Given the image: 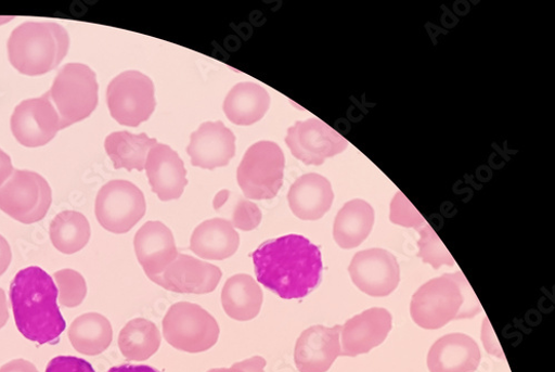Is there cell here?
I'll return each mask as SVG.
<instances>
[{
    "label": "cell",
    "mask_w": 555,
    "mask_h": 372,
    "mask_svg": "<svg viewBox=\"0 0 555 372\" xmlns=\"http://www.w3.org/2000/svg\"><path fill=\"white\" fill-rule=\"evenodd\" d=\"M52 205V190L39 174L14 170L0 188V210L23 225L42 220Z\"/></svg>",
    "instance_id": "obj_9"
},
{
    "label": "cell",
    "mask_w": 555,
    "mask_h": 372,
    "mask_svg": "<svg viewBox=\"0 0 555 372\" xmlns=\"http://www.w3.org/2000/svg\"><path fill=\"white\" fill-rule=\"evenodd\" d=\"M267 360L262 357H253L233 364L231 368H216L207 372H266Z\"/></svg>",
    "instance_id": "obj_35"
},
{
    "label": "cell",
    "mask_w": 555,
    "mask_h": 372,
    "mask_svg": "<svg viewBox=\"0 0 555 372\" xmlns=\"http://www.w3.org/2000/svg\"><path fill=\"white\" fill-rule=\"evenodd\" d=\"M263 299L260 284L247 274L232 277L221 291V305L237 321H249L260 315Z\"/></svg>",
    "instance_id": "obj_23"
},
{
    "label": "cell",
    "mask_w": 555,
    "mask_h": 372,
    "mask_svg": "<svg viewBox=\"0 0 555 372\" xmlns=\"http://www.w3.org/2000/svg\"><path fill=\"white\" fill-rule=\"evenodd\" d=\"M229 197H230V191L224 190V191L219 192L214 200V208L216 210H219L221 207H223L227 204V202L229 201Z\"/></svg>",
    "instance_id": "obj_41"
},
{
    "label": "cell",
    "mask_w": 555,
    "mask_h": 372,
    "mask_svg": "<svg viewBox=\"0 0 555 372\" xmlns=\"http://www.w3.org/2000/svg\"><path fill=\"white\" fill-rule=\"evenodd\" d=\"M145 200L128 180H113L103 185L95 201V216L101 227L115 234L130 232L145 215Z\"/></svg>",
    "instance_id": "obj_10"
},
{
    "label": "cell",
    "mask_w": 555,
    "mask_h": 372,
    "mask_svg": "<svg viewBox=\"0 0 555 372\" xmlns=\"http://www.w3.org/2000/svg\"><path fill=\"white\" fill-rule=\"evenodd\" d=\"M162 334L158 326L142 318L131 320L121 330L119 348L130 361H144L159 350Z\"/></svg>",
    "instance_id": "obj_28"
},
{
    "label": "cell",
    "mask_w": 555,
    "mask_h": 372,
    "mask_svg": "<svg viewBox=\"0 0 555 372\" xmlns=\"http://www.w3.org/2000/svg\"><path fill=\"white\" fill-rule=\"evenodd\" d=\"M392 329V316L383 308L369 309L341 326V356L357 357L380 346Z\"/></svg>",
    "instance_id": "obj_14"
},
{
    "label": "cell",
    "mask_w": 555,
    "mask_h": 372,
    "mask_svg": "<svg viewBox=\"0 0 555 372\" xmlns=\"http://www.w3.org/2000/svg\"><path fill=\"white\" fill-rule=\"evenodd\" d=\"M50 236L54 247L61 253H78L90 241V222L81 213L62 211L51 222Z\"/></svg>",
    "instance_id": "obj_29"
},
{
    "label": "cell",
    "mask_w": 555,
    "mask_h": 372,
    "mask_svg": "<svg viewBox=\"0 0 555 372\" xmlns=\"http://www.w3.org/2000/svg\"><path fill=\"white\" fill-rule=\"evenodd\" d=\"M251 258L257 281L283 300L304 299L322 279L321 251L301 235L268 241Z\"/></svg>",
    "instance_id": "obj_1"
},
{
    "label": "cell",
    "mask_w": 555,
    "mask_h": 372,
    "mask_svg": "<svg viewBox=\"0 0 555 372\" xmlns=\"http://www.w3.org/2000/svg\"><path fill=\"white\" fill-rule=\"evenodd\" d=\"M221 270L191 255L179 254L164 274L155 281L162 287L183 294H207L215 291Z\"/></svg>",
    "instance_id": "obj_17"
},
{
    "label": "cell",
    "mask_w": 555,
    "mask_h": 372,
    "mask_svg": "<svg viewBox=\"0 0 555 372\" xmlns=\"http://www.w3.org/2000/svg\"><path fill=\"white\" fill-rule=\"evenodd\" d=\"M10 318L9 304L7 294L3 288H0V329L5 326Z\"/></svg>",
    "instance_id": "obj_40"
},
{
    "label": "cell",
    "mask_w": 555,
    "mask_h": 372,
    "mask_svg": "<svg viewBox=\"0 0 555 372\" xmlns=\"http://www.w3.org/2000/svg\"><path fill=\"white\" fill-rule=\"evenodd\" d=\"M374 225L373 206L362 200H353L338 213L333 227V238L341 248H356L372 233Z\"/></svg>",
    "instance_id": "obj_25"
},
{
    "label": "cell",
    "mask_w": 555,
    "mask_h": 372,
    "mask_svg": "<svg viewBox=\"0 0 555 372\" xmlns=\"http://www.w3.org/2000/svg\"><path fill=\"white\" fill-rule=\"evenodd\" d=\"M111 116L122 126L138 127L152 117L156 108L154 82L138 70H127L107 87Z\"/></svg>",
    "instance_id": "obj_8"
},
{
    "label": "cell",
    "mask_w": 555,
    "mask_h": 372,
    "mask_svg": "<svg viewBox=\"0 0 555 372\" xmlns=\"http://www.w3.org/2000/svg\"><path fill=\"white\" fill-rule=\"evenodd\" d=\"M145 170L153 192L163 202L180 198L189 183L183 162L164 143H157L147 154Z\"/></svg>",
    "instance_id": "obj_19"
},
{
    "label": "cell",
    "mask_w": 555,
    "mask_h": 372,
    "mask_svg": "<svg viewBox=\"0 0 555 372\" xmlns=\"http://www.w3.org/2000/svg\"><path fill=\"white\" fill-rule=\"evenodd\" d=\"M167 343L184 352L199 354L212 348L219 338V325L201 306L190 303L173 305L163 322Z\"/></svg>",
    "instance_id": "obj_7"
},
{
    "label": "cell",
    "mask_w": 555,
    "mask_h": 372,
    "mask_svg": "<svg viewBox=\"0 0 555 372\" xmlns=\"http://www.w3.org/2000/svg\"><path fill=\"white\" fill-rule=\"evenodd\" d=\"M343 325H314L302 332L295 345L294 361L300 372H326L341 356Z\"/></svg>",
    "instance_id": "obj_15"
},
{
    "label": "cell",
    "mask_w": 555,
    "mask_h": 372,
    "mask_svg": "<svg viewBox=\"0 0 555 372\" xmlns=\"http://www.w3.org/2000/svg\"><path fill=\"white\" fill-rule=\"evenodd\" d=\"M68 339L78 352L86 356H98L113 343V325L102 315L86 313L72 322L68 329Z\"/></svg>",
    "instance_id": "obj_27"
},
{
    "label": "cell",
    "mask_w": 555,
    "mask_h": 372,
    "mask_svg": "<svg viewBox=\"0 0 555 372\" xmlns=\"http://www.w3.org/2000/svg\"><path fill=\"white\" fill-rule=\"evenodd\" d=\"M57 287V303L65 308L81 306L88 293V286L81 273L65 269L54 274Z\"/></svg>",
    "instance_id": "obj_31"
},
{
    "label": "cell",
    "mask_w": 555,
    "mask_h": 372,
    "mask_svg": "<svg viewBox=\"0 0 555 372\" xmlns=\"http://www.w3.org/2000/svg\"><path fill=\"white\" fill-rule=\"evenodd\" d=\"M480 349L464 333H451L437 341L427 357L430 372H475L479 365Z\"/></svg>",
    "instance_id": "obj_20"
},
{
    "label": "cell",
    "mask_w": 555,
    "mask_h": 372,
    "mask_svg": "<svg viewBox=\"0 0 555 372\" xmlns=\"http://www.w3.org/2000/svg\"><path fill=\"white\" fill-rule=\"evenodd\" d=\"M0 372H39V370L27 360L16 359L0 368Z\"/></svg>",
    "instance_id": "obj_37"
},
{
    "label": "cell",
    "mask_w": 555,
    "mask_h": 372,
    "mask_svg": "<svg viewBox=\"0 0 555 372\" xmlns=\"http://www.w3.org/2000/svg\"><path fill=\"white\" fill-rule=\"evenodd\" d=\"M61 120V129L89 118L98 105L95 73L80 63L66 64L49 91Z\"/></svg>",
    "instance_id": "obj_5"
},
{
    "label": "cell",
    "mask_w": 555,
    "mask_h": 372,
    "mask_svg": "<svg viewBox=\"0 0 555 372\" xmlns=\"http://www.w3.org/2000/svg\"><path fill=\"white\" fill-rule=\"evenodd\" d=\"M13 171L11 157L0 149V188L11 178Z\"/></svg>",
    "instance_id": "obj_38"
},
{
    "label": "cell",
    "mask_w": 555,
    "mask_h": 372,
    "mask_svg": "<svg viewBox=\"0 0 555 372\" xmlns=\"http://www.w3.org/2000/svg\"><path fill=\"white\" fill-rule=\"evenodd\" d=\"M46 372H95L85 359L73 356H59L52 359Z\"/></svg>",
    "instance_id": "obj_34"
},
{
    "label": "cell",
    "mask_w": 555,
    "mask_h": 372,
    "mask_svg": "<svg viewBox=\"0 0 555 372\" xmlns=\"http://www.w3.org/2000/svg\"><path fill=\"white\" fill-rule=\"evenodd\" d=\"M390 219L395 225L418 230L426 222L425 218L402 194H398L391 203Z\"/></svg>",
    "instance_id": "obj_32"
},
{
    "label": "cell",
    "mask_w": 555,
    "mask_h": 372,
    "mask_svg": "<svg viewBox=\"0 0 555 372\" xmlns=\"http://www.w3.org/2000/svg\"><path fill=\"white\" fill-rule=\"evenodd\" d=\"M292 155L306 165H322L348 147L347 139L318 118L298 121L285 139Z\"/></svg>",
    "instance_id": "obj_11"
},
{
    "label": "cell",
    "mask_w": 555,
    "mask_h": 372,
    "mask_svg": "<svg viewBox=\"0 0 555 372\" xmlns=\"http://www.w3.org/2000/svg\"><path fill=\"white\" fill-rule=\"evenodd\" d=\"M482 308L462 272L443 274L421 286L413 296L411 315L423 329L437 330L454 320L470 319Z\"/></svg>",
    "instance_id": "obj_3"
},
{
    "label": "cell",
    "mask_w": 555,
    "mask_h": 372,
    "mask_svg": "<svg viewBox=\"0 0 555 372\" xmlns=\"http://www.w3.org/2000/svg\"><path fill=\"white\" fill-rule=\"evenodd\" d=\"M140 266L153 282L158 280L178 257L172 232L162 221H147L134 238Z\"/></svg>",
    "instance_id": "obj_16"
},
{
    "label": "cell",
    "mask_w": 555,
    "mask_h": 372,
    "mask_svg": "<svg viewBox=\"0 0 555 372\" xmlns=\"http://www.w3.org/2000/svg\"><path fill=\"white\" fill-rule=\"evenodd\" d=\"M292 213L304 220H318L331 208L335 194L331 182L318 174H307L296 180L288 192Z\"/></svg>",
    "instance_id": "obj_21"
},
{
    "label": "cell",
    "mask_w": 555,
    "mask_h": 372,
    "mask_svg": "<svg viewBox=\"0 0 555 372\" xmlns=\"http://www.w3.org/2000/svg\"><path fill=\"white\" fill-rule=\"evenodd\" d=\"M240 247V235L232 221L221 218L209 219L194 231L191 249L199 257L223 260L232 257Z\"/></svg>",
    "instance_id": "obj_22"
},
{
    "label": "cell",
    "mask_w": 555,
    "mask_h": 372,
    "mask_svg": "<svg viewBox=\"0 0 555 372\" xmlns=\"http://www.w3.org/2000/svg\"><path fill=\"white\" fill-rule=\"evenodd\" d=\"M271 103L268 91L256 84L235 86L224 102L227 117L237 126H250L263 119Z\"/></svg>",
    "instance_id": "obj_24"
},
{
    "label": "cell",
    "mask_w": 555,
    "mask_h": 372,
    "mask_svg": "<svg viewBox=\"0 0 555 372\" xmlns=\"http://www.w3.org/2000/svg\"><path fill=\"white\" fill-rule=\"evenodd\" d=\"M68 49V33L56 23H24L14 29L8 43L11 64L27 77L44 76L56 68Z\"/></svg>",
    "instance_id": "obj_4"
},
{
    "label": "cell",
    "mask_w": 555,
    "mask_h": 372,
    "mask_svg": "<svg viewBox=\"0 0 555 372\" xmlns=\"http://www.w3.org/2000/svg\"><path fill=\"white\" fill-rule=\"evenodd\" d=\"M57 287L41 268L30 267L14 278L10 299L18 331L40 346L57 344L66 322L57 305Z\"/></svg>",
    "instance_id": "obj_2"
},
{
    "label": "cell",
    "mask_w": 555,
    "mask_h": 372,
    "mask_svg": "<svg viewBox=\"0 0 555 372\" xmlns=\"http://www.w3.org/2000/svg\"><path fill=\"white\" fill-rule=\"evenodd\" d=\"M417 231L421 234L418 256L424 264L430 265L435 270L455 266L453 256L427 222H424Z\"/></svg>",
    "instance_id": "obj_30"
},
{
    "label": "cell",
    "mask_w": 555,
    "mask_h": 372,
    "mask_svg": "<svg viewBox=\"0 0 555 372\" xmlns=\"http://www.w3.org/2000/svg\"><path fill=\"white\" fill-rule=\"evenodd\" d=\"M188 153L195 167H225L236 154L235 134L223 123H205L192 134Z\"/></svg>",
    "instance_id": "obj_18"
},
{
    "label": "cell",
    "mask_w": 555,
    "mask_h": 372,
    "mask_svg": "<svg viewBox=\"0 0 555 372\" xmlns=\"http://www.w3.org/2000/svg\"><path fill=\"white\" fill-rule=\"evenodd\" d=\"M349 273L354 285L370 296H387L400 282V268L393 254L383 248L358 252Z\"/></svg>",
    "instance_id": "obj_13"
},
{
    "label": "cell",
    "mask_w": 555,
    "mask_h": 372,
    "mask_svg": "<svg viewBox=\"0 0 555 372\" xmlns=\"http://www.w3.org/2000/svg\"><path fill=\"white\" fill-rule=\"evenodd\" d=\"M284 167L285 157L278 143L260 141L253 144L237 170L244 195L254 201L274 198L282 189Z\"/></svg>",
    "instance_id": "obj_6"
},
{
    "label": "cell",
    "mask_w": 555,
    "mask_h": 372,
    "mask_svg": "<svg viewBox=\"0 0 555 372\" xmlns=\"http://www.w3.org/2000/svg\"><path fill=\"white\" fill-rule=\"evenodd\" d=\"M157 139L145 133L132 134L129 131L111 133L105 139V152L116 169L128 171L145 169L147 154L157 144Z\"/></svg>",
    "instance_id": "obj_26"
},
{
    "label": "cell",
    "mask_w": 555,
    "mask_h": 372,
    "mask_svg": "<svg viewBox=\"0 0 555 372\" xmlns=\"http://www.w3.org/2000/svg\"><path fill=\"white\" fill-rule=\"evenodd\" d=\"M12 264V248L5 238L0 235V277H2Z\"/></svg>",
    "instance_id": "obj_36"
},
{
    "label": "cell",
    "mask_w": 555,
    "mask_h": 372,
    "mask_svg": "<svg viewBox=\"0 0 555 372\" xmlns=\"http://www.w3.org/2000/svg\"><path fill=\"white\" fill-rule=\"evenodd\" d=\"M107 372H162L160 370L153 368L151 365L144 364H121L117 367L111 368Z\"/></svg>",
    "instance_id": "obj_39"
},
{
    "label": "cell",
    "mask_w": 555,
    "mask_h": 372,
    "mask_svg": "<svg viewBox=\"0 0 555 372\" xmlns=\"http://www.w3.org/2000/svg\"><path fill=\"white\" fill-rule=\"evenodd\" d=\"M11 128L16 140L27 147L42 146L54 139L62 129L50 93L20 103L12 116Z\"/></svg>",
    "instance_id": "obj_12"
},
{
    "label": "cell",
    "mask_w": 555,
    "mask_h": 372,
    "mask_svg": "<svg viewBox=\"0 0 555 372\" xmlns=\"http://www.w3.org/2000/svg\"><path fill=\"white\" fill-rule=\"evenodd\" d=\"M261 221L262 211L255 203L245 200L237 203L232 219V225L235 229L250 232L257 229Z\"/></svg>",
    "instance_id": "obj_33"
}]
</instances>
